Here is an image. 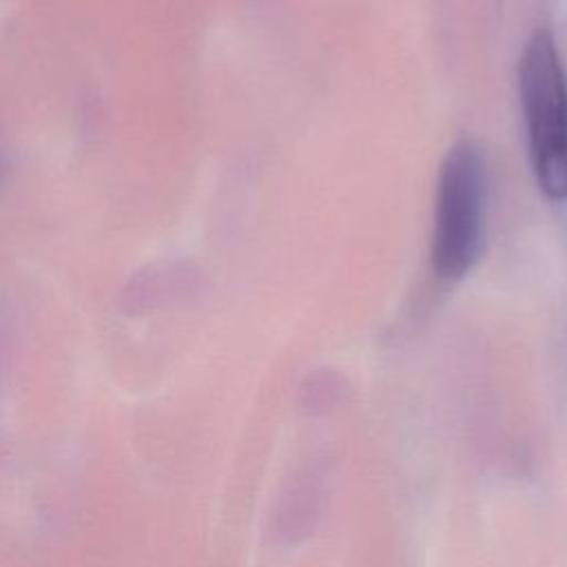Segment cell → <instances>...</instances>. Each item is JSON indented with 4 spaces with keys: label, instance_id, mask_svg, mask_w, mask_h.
<instances>
[{
    "label": "cell",
    "instance_id": "cell-1",
    "mask_svg": "<svg viewBox=\"0 0 567 567\" xmlns=\"http://www.w3.org/2000/svg\"><path fill=\"white\" fill-rule=\"evenodd\" d=\"M518 95L532 171L551 202L567 199V73L554 35L536 29L520 53Z\"/></svg>",
    "mask_w": 567,
    "mask_h": 567
},
{
    "label": "cell",
    "instance_id": "cell-2",
    "mask_svg": "<svg viewBox=\"0 0 567 567\" xmlns=\"http://www.w3.org/2000/svg\"><path fill=\"white\" fill-rule=\"evenodd\" d=\"M485 159L472 140L452 144L439 166L430 259L441 279L458 281L483 252Z\"/></svg>",
    "mask_w": 567,
    "mask_h": 567
}]
</instances>
